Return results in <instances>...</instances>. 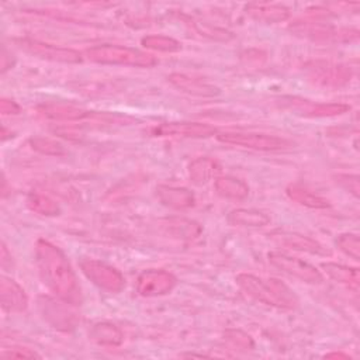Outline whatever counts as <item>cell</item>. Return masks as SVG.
I'll list each match as a JSON object with an SVG mask.
<instances>
[{
    "label": "cell",
    "instance_id": "33",
    "mask_svg": "<svg viewBox=\"0 0 360 360\" xmlns=\"http://www.w3.org/2000/svg\"><path fill=\"white\" fill-rule=\"evenodd\" d=\"M225 336L226 339L233 343L236 347H242V349H252L253 347V343H252V339L243 333L242 330H236V329H229L225 332Z\"/></svg>",
    "mask_w": 360,
    "mask_h": 360
},
{
    "label": "cell",
    "instance_id": "20",
    "mask_svg": "<svg viewBox=\"0 0 360 360\" xmlns=\"http://www.w3.org/2000/svg\"><path fill=\"white\" fill-rule=\"evenodd\" d=\"M321 267L328 274V277L332 278L333 281L347 287L349 290H352L354 292L359 291V283H360L359 269L349 267V266L339 264V263H333V262L322 263Z\"/></svg>",
    "mask_w": 360,
    "mask_h": 360
},
{
    "label": "cell",
    "instance_id": "25",
    "mask_svg": "<svg viewBox=\"0 0 360 360\" xmlns=\"http://www.w3.org/2000/svg\"><path fill=\"white\" fill-rule=\"evenodd\" d=\"M215 190L217 193L229 200H245L249 195L248 184L233 176H222L215 179Z\"/></svg>",
    "mask_w": 360,
    "mask_h": 360
},
{
    "label": "cell",
    "instance_id": "1",
    "mask_svg": "<svg viewBox=\"0 0 360 360\" xmlns=\"http://www.w3.org/2000/svg\"><path fill=\"white\" fill-rule=\"evenodd\" d=\"M35 263L42 283L65 302L80 307L83 302L82 287L65 253L46 239L35 243Z\"/></svg>",
    "mask_w": 360,
    "mask_h": 360
},
{
    "label": "cell",
    "instance_id": "26",
    "mask_svg": "<svg viewBox=\"0 0 360 360\" xmlns=\"http://www.w3.org/2000/svg\"><path fill=\"white\" fill-rule=\"evenodd\" d=\"M27 205L31 211L45 217H55L60 212L56 201L41 193H30L27 197Z\"/></svg>",
    "mask_w": 360,
    "mask_h": 360
},
{
    "label": "cell",
    "instance_id": "27",
    "mask_svg": "<svg viewBox=\"0 0 360 360\" xmlns=\"http://www.w3.org/2000/svg\"><path fill=\"white\" fill-rule=\"evenodd\" d=\"M141 44L152 51H159V52H177L181 49V44L166 35H146L141 39Z\"/></svg>",
    "mask_w": 360,
    "mask_h": 360
},
{
    "label": "cell",
    "instance_id": "21",
    "mask_svg": "<svg viewBox=\"0 0 360 360\" xmlns=\"http://www.w3.org/2000/svg\"><path fill=\"white\" fill-rule=\"evenodd\" d=\"M219 172V165L207 156L197 158L188 165L190 181L195 186H204L211 181Z\"/></svg>",
    "mask_w": 360,
    "mask_h": 360
},
{
    "label": "cell",
    "instance_id": "9",
    "mask_svg": "<svg viewBox=\"0 0 360 360\" xmlns=\"http://www.w3.org/2000/svg\"><path fill=\"white\" fill-rule=\"evenodd\" d=\"M267 259L271 266L307 284H321L323 281L322 273L315 266L302 259L292 257L280 252H270Z\"/></svg>",
    "mask_w": 360,
    "mask_h": 360
},
{
    "label": "cell",
    "instance_id": "19",
    "mask_svg": "<svg viewBox=\"0 0 360 360\" xmlns=\"http://www.w3.org/2000/svg\"><path fill=\"white\" fill-rule=\"evenodd\" d=\"M245 11L253 20L266 24L281 22L290 17V10L285 6L276 3H250L245 7Z\"/></svg>",
    "mask_w": 360,
    "mask_h": 360
},
{
    "label": "cell",
    "instance_id": "16",
    "mask_svg": "<svg viewBox=\"0 0 360 360\" xmlns=\"http://www.w3.org/2000/svg\"><path fill=\"white\" fill-rule=\"evenodd\" d=\"M271 239L276 240L278 245H283L288 249L305 252L309 255H316V256H330V250L326 249L322 243H319L315 239H311L308 236L295 233V232H281L278 235H271Z\"/></svg>",
    "mask_w": 360,
    "mask_h": 360
},
{
    "label": "cell",
    "instance_id": "35",
    "mask_svg": "<svg viewBox=\"0 0 360 360\" xmlns=\"http://www.w3.org/2000/svg\"><path fill=\"white\" fill-rule=\"evenodd\" d=\"M7 262L11 264V255L8 253L6 243H1V267L3 269H7V266H8Z\"/></svg>",
    "mask_w": 360,
    "mask_h": 360
},
{
    "label": "cell",
    "instance_id": "7",
    "mask_svg": "<svg viewBox=\"0 0 360 360\" xmlns=\"http://www.w3.org/2000/svg\"><path fill=\"white\" fill-rule=\"evenodd\" d=\"M79 266L94 285L107 292H120L125 285V278L121 271L101 260L83 257Z\"/></svg>",
    "mask_w": 360,
    "mask_h": 360
},
{
    "label": "cell",
    "instance_id": "8",
    "mask_svg": "<svg viewBox=\"0 0 360 360\" xmlns=\"http://www.w3.org/2000/svg\"><path fill=\"white\" fill-rule=\"evenodd\" d=\"M217 139L224 143L263 152L280 150L291 146V142L285 138L259 132H221L217 135Z\"/></svg>",
    "mask_w": 360,
    "mask_h": 360
},
{
    "label": "cell",
    "instance_id": "28",
    "mask_svg": "<svg viewBox=\"0 0 360 360\" xmlns=\"http://www.w3.org/2000/svg\"><path fill=\"white\" fill-rule=\"evenodd\" d=\"M169 231L177 236V238H186V239H191L200 235L201 232V226L190 219H169Z\"/></svg>",
    "mask_w": 360,
    "mask_h": 360
},
{
    "label": "cell",
    "instance_id": "18",
    "mask_svg": "<svg viewBox=\"0 0 360 360\" xmlns=\"http://www.w3.org/2000/svg\"><path fill=\"white\" fill-rule=\"evenodd\" d=\"M156 197L163 205L174 210H187L195 204L194 194L186 187L160 184L156 187Z\"/></svg>",
    "mask_w": 360,
    "mask_h": 360
},
{
    "label": "cell",
    "instance_id": "31",
    "mask_svg": "<svg viewBox=\"0 0 360 360\" xmlns=\"http://www.w3.org/2000/svg\"><path fill=\"white\" fill-rule=\"evenodd\" d=\"M335 181L345 188L347 193H350L353 197L359 198L360 195V186H359V176L357 174H347V173H340L335 176Z\"/></svg>",
    "mask_w": 360,
    "mask_h": 360
},
{
    "label": "cell",
    "instance_id": "14",
    "mask_svg": "<svg viewBox=\"0 0 360 360\" xmlns=\"http://www.w3.org/2000/svg\"><path fill=\"white\" fill-rule=\"evenodd\" d=\"M0 300L1 308L6 312H22L28 305V297L24 288L7 276H1L0 278Z\"/></svg>",
    "mask_w": 360,
    "mask_h": 360
},
{
    "label": "cell",
    "instance_id": "23",
    "mask_svg": "<svg viewBox=\"0 0 360 360\" xmlns=\"http://www.w3.org/2000/svg\"><path fill=\"white\" fill-rule=\"evenodd\" d=\"M287 195L295 201L297 204L300 205H304V207H308V208H314V210H325V208H329L330 207V202L321 197L319 194L300 186V184H290L285 190Z\"/></svg>",
    "mask_w": 360,
    "mask_h": 360
},
{
    "label": "cell",
    "instance_id": "11",
    "mask_svg": "<svg viewBox=\"0 0 360 360\" xmlns=\"http://www.w3.org/2000/svg\"><path fill=\"white\" fill-rule=\"evenodd\" d=\"M73 305L65 302L63 300H53L51 297H39L38 298V309L41 316L55 329L69 332L76 328L77 315L70 308Z\"/></svg>",
    "mask_w": 360,
    "mask_h": 360
},
{
    "label": "cell",
    "instance_id": "36",
    "mask_svg": "<svg viewBox=\"0 0 360 360\" xmlns=\"http://www.w3.org/2000/svg\"><path fill=\"white\" fill-rule=\"evenodd\" d=\"M323 357H325V359H350V356H349L347 353H342V352L326 353Z\"/></svg>",
    "mask_w": 360,
    "mask_h": 360
},
{
    "label": "cell",
    "instance_id": "15",
    "mask_svg": "<svg viewBox=\"0 0 360 360\" xmlns=\"http://www.w3.org/2000/svg\"><path fill=\"white\" fill-rule=\"evenodd\" d=\"M37 111L49 120L53 121H82L86 118H91L96 115V112L84 110L82 107L70 105V104H62V103H46L37 107Z\"/></svg>",
    "mask_w": 360,
    "mask_h": 360
},
{
    "label": "cell",
    "instance_id": "22",
    "mask_svg": "<svg viewBox=\"0 0 360 360\" xmlns=\"http://www.w3.org/2000/svg\"><path fill=\"white\" fill-rule=\"evenodd\" d=\"M228 222L233 226L262 228L270 222V217L255 208H236L228 214Z\"/></svg>",
    "mask_w": 360,
    "mask_h": 360
},
{
    "label": "cell",
    "instance_id": "5",
    "mask_svg": "<svg viewBox=\"0 0 360 360\" xmlns=\"http://www.w3.org/2000/svg\"><path fill=\"white\" fill-rule=\"evenodd\" d=\"M277 103L281 108L305 118L338 117L350 110V105L343 103H315L312 100L297 96H283Z\"/></svg>",
    "mask_w": 360,
    "mask_h": 360
},
{
    "label": "cell",
    "instance_id": "17",
    "mask_svg": "<svg viewBox=\"0 0 360 360\" xmlns=\"http://www.w3.org/2000/svg\"><path fill=\"white\" fill-rule=\"evenodd\" d=\"M169 82L179 90L195 96V97H215L221 93L219 87L197 77L187 76L184 73H172L169 75Z\"/></svg>",
    "mask_w": 360,
    "mask_h": 360
},
{
    "label": "cell",
    "instance_id": "34",
    "mask_svg": "<svg viewBox=\"0 0 360 360\" xmlns=\"http://www.w3.org/2000/svg\"><path fill=\"white\" fill-rule=\"evenodd\" d=\"M0 111H1L3 115H15V114H18L21 111V108H20V105L14 100L3 97L0 100Z\"/></svg>",
    "mask_w": 360,
    "mask_h": 360
},
{
    "label": "cell",
    "instance_id": "6",
    "mask_svg": "<svg viewBox=\"0 0 360 360\" xmlns=\"http://www.w3.org/2000/svg\"><path fill=\"white\" fill-rule=\"evenodd\" d=\"M307 79L321 87L339 89L352 80V69L343 63L315 60L304 68Z\"/></svg>",
    "mask_w": 360,
    "mask_h": 360
},
{
    "label": "cell",
    "instance_id": "32",
    "mask_svg": "<svg viewBox=\"0 0 360 360\" xmlns=\"http://www.w3.org/2000/svg\"><path fill=\"white\" fill-rule=\"evenodd\" d=\"M1 357L3 359H41V356L37 352L28 347H21V346L4 349L1 352Z\"/></svg>",
    "mask_w": 360,
    "mask_h": 360
},
{
    "label": "cell",
    "instance_id": "13",
    "mask_svg": "<svg viewBox=\"0 0 360 360\" xmlns=\"http://www.w3.org/2000/svg\"><path fill=\"white\" fill-rule=\"evenodd\" d=\"M153 136H181V138H208L217 134L212 125L201 122H165L149 129Z\"/></svg>",
    "mask_w": 360,
    "mask_h": 360
},
{
    "label": "cell",
    "instance_id": "2",
    "mask_svg": "<svg viewBox=\"0 0 360 360\" xmlns=\"http://www.w3.org/2000/svg\"><path fill=\"white\" fill-rule=\"evenodd\" d=\"M236 284L255 301L281 309H295L298 297L294 291L277 278H262L255 274L240 273L235 277Z\"/></svg>",
    "mask_w": 360,
    "mask_h": 360
},
{
    "label": "cell",
    "instance_id": "10",
    "mask_svg": "<svg viewBox=\"0 0 360 360\" xmlns=\"http://www.w3.org/2000/svg\"><path fill=\"white\" fill-rule=\"evenodd\" d=\"M17 45L25 51L27 53L37 56L39 59H45L49 62H58V63H80L82 62V53L72 48H63L56 46L53 44H46L37 39H17Z\"/></svg>",
    "mask_w": 360,
    "mask_h": 360
},
{
    "label": "cell",
    "instance_id": "30",
    "mask_svg": "<svg viewBox=\"0 0 360 360\" xmlns=\"http://www.w3.org/2000/svg\"><path fill=\"white\" fill-rule=\"evenodd\" d=\"M336 245L345 255H347L353 260H360V243L359 236L356 233L347 232L339 235L336 239Z\"/></svg>",
    "mask_w": 360,
    "mask_h": 360
},
{
    "label": "cell",
    "instance_id": "3",
    "mask_svg": "<svg viewBox=\"0 0 360 360\" xmlns=\"http://www.w3.org/2000/svg\"><path fill=\"white\" fill-rule=\"evenodd\" d=\"M84 56L94 63L100 65H121V66H132V68H152L158 63V59L146 53L143 51L122 46V45H111L103 44L87 48L84 51Z\"/></svg>",
    "mask_w": 360,
    "mask_h": 360
},
{
    "label": "cell",
    "instance_id": "29",
    "mask_svg": "<svg viewBox=\"0 0 360 360\" xmlns=\"http://www.w3.org/2000/svg\"><path fill=\"white\" fill-rule=\"evenodd\" d=\"M30 145L34 150L42 153V155H46V156H62L66 153L65 148L51 139V138H44V136H34L30 139Z\"/></svg>",
    "mask_w": 360,
    "mask_h": 360
},
{
    "label": "cell",
    "instance_id": "12",
    "mask_svg": "<svg viewBox=\"0 0 360 360\" xmlns=\"http://www.w3.org/2000/svg\"><path fill=\"white\" fill-rule=\"evenodd\" d=\"M177 284V278L166 270H145L136 280V291L142 297H160L170 292Z\"/></svg>",
    "mask_w": 360,
    "mask_h": 360
},
{
    "label": "cell",
    "instance_id": "4",
    "mask_svg": "<svg viewBox=\"0 0 360 360\" xmlns=\"http://www.w3.org/2000/svg\"><path fill=\"white\" fill-rule=\"evenodd\" d=\"M288 30L301 38L325 44V42H350L357 39L359 31L354 28H336L330 24L321 22L318 20L295 21Z\"/></svg>",
    "mask_w": 360,
    "mask_h": 360
},
{
    "label": "cell",
    "instance_id": "24",
    "mask_svg": "<svg viewBox=\"0 0 360 360\" xmlns=\"http://www.w3.org/2000/svg\"><path fill=\"white\" fill-rule=\"evenodd\" d=\"M90 339L103 346H120L124 340L122 330L112 322H98L89 333Z\"/></svg>",
    "mask_w": 360,
    "mask_h": 360
}]
</instances>
